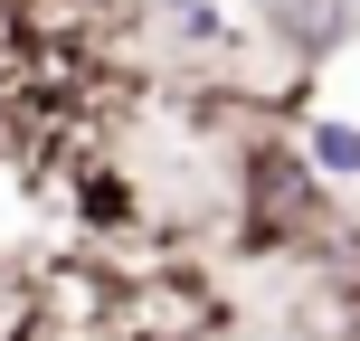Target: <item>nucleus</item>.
Instances as JSON below:
<instances>
[{
	"label": "nucleus",
	"mask_w": 360,
	"mask_h": 341,
	"mask_svg": "<svg viewBox=\"0 0 360 341\" xmlns=\"http://www.w3.org/2000/svg\"><path fill=\"white\" fill-rule=\"evenodd\" d=\"M171 29L190 38V48H218V38H228L218 29V0H171Z\"/></svg>",
	"instance_id": "423d86ee"
},
{
	"label": "nucleus",
	"mask_w": 360,
	"mask_h": 341,
	"mask_svg": "<svg viewBox=\"0 0 360 341\" xmlns=\"http://www.w3.org/2000/svg\"><path fill=\"white\" fill-rule=\"evenodd\" d=\"M218 323V294L199 266H152V275H124L114 285V341H209Z\"/></svg>",
	"instance_id": "f03ea898"
},
{
	"label": "nucleus",
	"mask_w": 360,
	"mask_h": 341,
	"mask_svg": "<svg viewBox=\"0 0 360 341\" xmlns=\"http://www.w3.org/2000/svg\"><path fill=\"white\" fill-rule=\"evenodd\" d=\"M76 218H86V228H124L133 218V180L105 171V162H86L76 171Z\"/></svg>",
	"instance_id": "39448f33"
},
{
	"label": "nucleus",
	"mask_w": 360,
	"mask_h": 341,
	"mask_svg": "<svg viewBox=\"0 0 360 341\" xmlns=\"http://www.w3.org/2000/svg\"><path fill=\"white\" fill-rule=\"evenodd\" d=\"M237 190H247V209H237V237H247L256 256L275 247H304V237H323V171L304 162L294 143H256L247 171H237Z\"/></svg>",
	"instance_id": "f257e3e1"
},
{
	"label": "nucleus",
	"mask_w": 360,
	"mask_h": 341,
	"mask_svg": "<svg viewBox=\"0 0 360 341\" xmlns=\"http://www.w3.org/2000/svg\"><path fill=\"white\" fill-rule=\"evenodd\" d=\"M294 152L323 171V190H332V180H360V124H332V114H323V124H304Z\"/></svg>",
	"instance_id": "20e7f679"
},
{
	"label": "nucleus",
	"mask_w": 360,
	"mask_h": 341,
	"mask_svg": "<svg viewBox=\"0 0 360 341\" xmlns=\"http://www.w3.org/2000/svg\"><path fill=\"white\" fill-rule=\"evenodd\" d=\"M360 38V0H275V48L294 67H323Z\"/></svg>",
	"instance_id": "7ed1b4c3"
}]
</instances>
